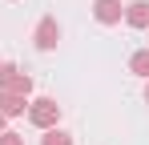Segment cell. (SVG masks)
<instances>
[{
    "mask_svg": "<svg viewBox=\"0 0 149 145\" xmlns=\"http://www.w3.org/2000/svg\"><path fill=\"white\" fill-rule=\"evenodd\" d=\"M28 121H32L36 129H56L61 105H56L52 97H36V101H28Z\"/></svg>",
    "mask_w": 149,
    "mask_h": 145,
    "instance_id": "obj_1",
    "label": "cell"
},
{
    "mask_svg": "<svg viewBox=\"0 0 149 145\" xmlns=\"http://www.w3.org/2000/svg\"><path fill=\"white\" fill-rule=\"evenodd\" d=\"M0 93H20V97H28V93H32V77L20 72L16 65H0Z\"/></svg>",
    "mask_w": 149,
    "mask_h": 145,
    "instance_id": "obj_2",
    "label": "cell"
},
{
    "mask_svg": "<svg viewBox=\"0 0 149 145\" xmlns=\"http://www.w3.org/2000/svg\"><path fill=\"white\" fill-rule=\"evenodd\" d=\"M32 40H36V48H40V52H52V48H56V40H61V24L52 20V16H45V20L36 24V36H32Z\"/></svg>",
    "mask_w": 149,
    "mask_h": 145,
    "instance_id": "obj_3",
    "label": "cell"
},
{
    "mask_svg": "<svg viewBox=\"0 0 149 145\" xmlns=\"http://www.w3.org/2000/svg\"><path fill=\"white\" fill-rule=\"evenodd\" d=\"M93 16L101 24H117L125 16V8H121V0H93Z\"/></svg>",
    "mask_w": 149,
    "mask_h": 145,
    "instance_id": "obj_4",
    "label": "cell"
},
{
    "mask_svg": "<svg viewBox=\"0 0 149 145\" xmlns=\"http://www.w3.org/2000/svg\"><path fill=\"white\" fill-rule=\"evenodd\" d=\"M28 109V97H20V93H0V113L4 117H20Z\"/></svg>",
    "mask_w": 149,
    "mask_h": 145,
    "instance_id": "obj_5",
    "label": "cell"
},
{
    "mask_svg": "<svg viewBox=\"0 0 149 145\" xmlns=\"http://www.w3.org/2000/svg\"><path fill=\"white\" fill-rule=\"evenodd\" d=\"M125 20L133 24V28H149V0H133L125 8Z\"/></svg>",
    "mask_w": 149,
    "mask_h": 145,
    "instance_id": "obj_6",
    "label": "cell"
},
{
    "mask_svg": "<svg viewBox=\"0 0 149 145\" xmlns=\"http://www.w3.org/2000/svg\"><path fill=\"white\" fill-rule=\"evenodd\" d=\"M129 72L149 77V48H141V52H133V56H129Z\"/></svg>",
    "mask_w": 149,
    "mask_h": 145,
    "instance_id": "obj_7",
    "label": "cell"
},
{
    "mask_svg": "<svg viewBox=\"0 0 149 145\" xmlns=\"http://www.w3.org/2000/svg\"><path fill=\"white\" fill-rule=\"evenodd\" d=\"M45 145H73V137L61 129H45Z\"/></svg>",
    "mask_w": 149,
    "mask_h": 145,
    "instance_id": "obj_8",
    "label": "cell"
},
{
    "mask_svg": "<svg viewBox=\"0 0 149 145\" xmlns=\"http://www.w3.org/2000/svg\"><path fill=\"white\" fill-rule=\"evenodd\" d=\"M0 145H24L20 133H0Z\"/></svg>",
    "mask_w": 149,
    "mask_h": 145,
    "instance_id": "obj_9",
    "label": "cell"
},
{
    "mask_svg": "<svg viewBox=\"0 0 149 145\" xmlns=\"http://www.w3.org/2000/svg\"><path fill=\"white\" fill-rule=\"evenodd\" d=\"M0 129H4V113H0Z\"/></svg>",
    "mask_w": 149,
    "mask_h": 145,
    "instance_id": "obj_10",
    "label": "cell"
},
{
    "mask_svg": "<svg viewBox=\"0 0 149 145\" xmlns=\"http://www.w3.org/2000/svg\"><path fill=\"white\" fill-rule=\"evenodd\" d=\"M145 101H149V85H145Z\"/></svg>",
    "mask_w": 149,
    "mask_h": 145,
    "instance_id": "obj_11",
    "label": "cell"
}]
</instances>
